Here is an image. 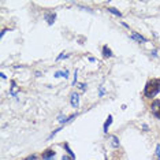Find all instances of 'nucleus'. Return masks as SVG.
<instances>
[{
  "label": "nucleus",
  "mask_w": 160,
  "mask_h": 160,
  "mask_svg": "<svg viewBox=\"0 0 160 160\" xmlns=\"http://www.w3.org/2000/svg\"><path fill=\"white\" fill-rule=\"evenodd\" d=\"M77 75H78V71H75V72H74V81H72V83L77 82Z\"/></svg>",
  "instance_id": "obj_16"
},
{
  "label": "nucleus",
  "mask_w": 160,
  "mask_h": 160,
  "mask_svg": "<svg viewBox=\"0 0 160 160\" xmlns=\"http://www.w3.org/2000/svg\"><path fill=\"white\" fill-rule=\"evenodd\" d=\"M23 160H37V156H36V155H30V156H29V158L23 159Z\"/></svg>",
  "instance_id": "obj_14"
},
{
  "label": "nucleus",
  "mask_w": 160,
  "mask_h": 160,
  "mask_svg": "<svg viewBox=\"0 0 160 160\" xmlns=\"http://www.w3.org/2000/svg\"><path fill=\"white\" fill-rule=\"evenodd\" d=\"M108 11L112 12V14H115L116 17H122V12H121V11H118V10L114 8V7H111V8H108Z\"/></svg>",
  "instance_id": "obj_10"
},
{
  "label": "nucleus",
  "mask_w": 160,
  "mask_h": 160,
  "mask_svg": "<svg viewBox=\"0 0 160 160\" xmlns=\"http://www.w3.org/2000/svg\"><path fill=\"white\" fill-rule=\"evenodd\" d=\"M68 55H64V53H62V55L58 56V60H62V59H67Z\"/></svg>",
  "instance_id": "obj_15"
},
{
  "label": "nucleus",
  "mask_w": 160,
  "mask_h": 160,
  "mask_svg": "<svg viewBox=\"0 0 160 160\" xmlns=\"http://www.w3.org/2000/svg\"><path fill=\"white\" fill-rule=\"evenodd\" d=\"M132 38L137 40V41H140V42H147V38L142 37V36L138 34V33H132Z\"/></svg>",
  "instance_id": "obj_6"
},
{
  "label": "nucleus",
  "mask_w": 160,
  "mask_h": 160,
  "mask_svg": "<svg viewBox=\"0 0 160 160\" xmlns=\"http://www.w3.org/2000/svg\"><path fill=\"white\" fill-rule=\"evenodd\" d=\"M64 148H66V151L68 152V155H70V158H72V159H75V155L71 152V149H70V147H68V144H64Z\"/></svg>",
  "instance_id": "obj_12"
},
{
  "label": "nucleus",
  "mask_w": 160,
  "mask_h": 160,
  "mask_svg": "<svg viewBox=\"0 0 160 160\" xmlns=\"http://www.w3.org/2000/svg\"><path fill=\"white\" fill-rule=\"evenodd\" d=\"M103 53H104V56H105V58H111V56H112V52H111L110 49H108V47H107V45H104V47H103Z\"/></svg>",
  "instance_id": "obj_8"
},
{
  "label": "nucleus",
  "mask_w": 160,
  "mask_h": 160,
  "mask_svg": "<svg viewBox=\"0 0 160 160\" xmlns=\"http://www.w3.org/2000/svg\"><path fill=\"white\" fill-rule=\"evenodd\" d=\"M156 156H158V159L160 160V144L156 145Z\"/></svg>",
  "instance_id": "obj_13"
},
{
  "label": "nucleus",
  "mask_w": 160,
  "mask_h": 160,
  "mask_svg": "<svg viewBox=\"0 0 160 160\" xmlns=\"http://www.w3.org/2000/svg\"><path fill=\"white\" fill-rule=\"evenodd\" d=\"M112 123V115H108V118H107V122L104 123V133H107L108 132V127H110V125Z\"/></svg>",
  "instance_id": "obj_7"
},
{
  "label": "nucleus",
  "mask_w": 160,
  "mask_h": 160,
  "mask_svg": "<svg viewBox=\"0 0 160 160\" xmlns=\"http://www.w3.org/2000/svg\"><path fill=\"white\" fill-rule=\"evenodd\" d=\"M45 19L48 21V23H49V25H52L53 22H55V19H56V14H55V12H52V14H47V15H45Z\"/></svg>",
  "instance_id": "obj_5"
},
{
  "label": "nucleus",
  "mask_w": 160,
  "mask_h": 160,
  "mask_svg": "<svg viewBox=\"0 0 160 160\" xmlns=\"http://www.w3.org/2000/svg\"><path fill=\"white\" fill-rule=\"evenodd\" d=\"M160 92V78H155V79H149L145 85V89H144V94L145 97H155L156 94Z\"/></svg>",
  "instance_id": "obj_1"
},
{
  "label": "nucleus",
  "mask_w": 160,
  "mask_h": 160,
  "mask_svg": "<svg viewBox=\"0 0 160 160\" xmlns=\"http://www.w3.org/2000/svg\"><path fill=\"white\" fill-rule=\"evenodd\" d=\"M53 158H55V152H53L52 149L44 151V153H42V159H44V160H52Z\"/></svg>",
  "instance_id": "obj_4"
},
{
  "label": "nucleus",
  "mask_w": 160,
  "mask_h": 160,
  "mask_svg": "<svg viewBox=\"0 0 160 160\" xmlns=\"http://www.w3.org/2000/svg\"><path fill=\"white\" fill-rule=\"evenodd\" d=\"M6 32H7V29H3V30H2V33H0V37H3V36H4V33H6Z\"/></svg>",
  "instance_id": "obj_18"
},
{
  "label": "nucleus",
  "mask_w": 160,
  "mask_h": 160,
  "mask_svg": "<svg viewBox=\"0 0 160 160\" xmlns=\"http://www.w3.org/2000/svg\"><path fill=\"white\" fill-rule=\"evenodd\" d=\"M151 111L156 118L160 119V100H155L153 103L151 104Z\"/></svg>",
  "instance_id": "obj_2"
},
{
  "label": "nucleus",
  "mask_w": 160,
  "mask_h": 160,
  "mask_svg": "<svg viewBox=\"0 0 160 160\" xmlns=\"http://www.w3.org/2000/svg\"><path fill=\"white\" fill-rule=\"evenodd\" d=\"M55 77H64V78H68V72L64 70V71H56L55 72Z\"/></svg>",
  "instance_id": "obj_9"
},
{
  "label": "nucleus",
  "mask_w": 160,
  "mask_h": 160,
  "mask_svg": "<svg viewBox=\"0 0 160 160\" xmlns=\"http://www.w3.org/2000/svg\"><path fill=\"white\" fill-rule=\"evenodd\" d=\"M70 103L74 108H77L79 105V94L78 93H71V97H70Z\"/></svg>",
  "instance_id": "obj_3"
},
{
  "label": "nucleus",
  "mask_w": 160,
  "mask_h": 160,
  "mask_svg": "<svg viewBox=\"0 0 160 160\" xmlns=\"http://www.w3.org/2000/svg\"><path fill=\"white\" fill-rule=\"evenodd\" d=\"M111 141H112V145H114V148H118L119 147V141H118V138H116L115 136L111 137Z\"/></svg>",
  "instance_id": "obj_11"
},
{
  "label": "nucleus",
  "mask_w": 160,
  "mask_h": 160,
  "mask_svg": "<svg viewBox=\"0 0 160 160\" xmlns=\"http://www.w3.org/2000/svg\"><path fill=\"white\" fill-rule=\"evenodd\" d=\"M62 160H74V159H72V158H68V156H63V159H62Z\"/></svg>",
  "instance_id": "obj_17"
}]
</instances>
